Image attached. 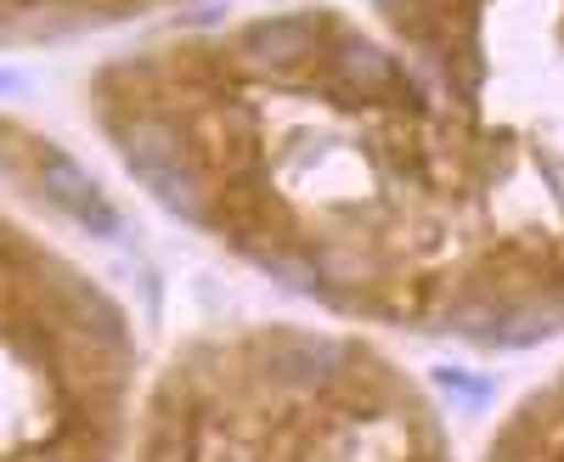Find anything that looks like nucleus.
<instances>
[{
  "instance_id": "f257e3e1",
  "label": "nucleus",
  "mask_w": 564,
  "mask_h": 462,
  "mask_svg": "<svg viewBox=\"0 0 564 462\" xmlns=\"http://www.w3.org/2000/svg\"><path fill=\"white\" fill-rule=\"evenodd\" d=\"M395 57L379 108L265 119L186 102L164 164L198 231L339 316L520 350L497 198L564 215V0H356Z\"/></svg>"
},
{
  "instance_id": "f03ea898",
  "label": "nucleus",
  "mask_w": 564,
  "mask_h": 462,
  "mask_svg": "<svg viewBox=\"0 0 564 462\" xmlns=\"http://www.w3.org/2000/svg\"><path fill=\"white\" fill-rule=\"evenodd\" d=\"M29 169H34L40 198L52 204V209H63L74 226H85L90 238H113V231H119V215H113V204L102 198V187H97V180H90L57 142H29Z\"/></svg>"
}]
</instances>
